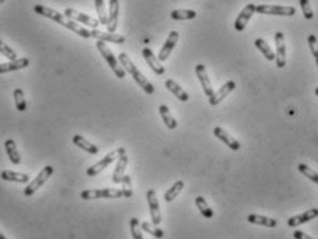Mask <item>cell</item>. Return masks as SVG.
<instances>
[{
    "mask_svg": "<svg viewBox=\"0 0 318 239\" xmlns=\"http://www.w3.org/2000/svg\"><path fill=\"white\" fill-rule=\"evenodd\" d=\"M119 62H121V65L125 68V71L133 76V79L136 80V83L141 87L145 93L154 94V92H155V87L152 86V83H151V82H149V80L147 79V78H145V76H144L138 69H137V67L133 64V61L129 58L128 54L126 53L119 54Z\"/></svg>",
    "mask_w": 318,
    "mask_h": 239,
    "instance_id": "obj_1",
    "label": "cell"
},
{
    "mask_svg": "<svg viewBox=\"0 0 318 239\" xmlns=\"http://www.w3.org/2000/svg\"><path fill=\"white\" fill-rule=\"evenodd\" d=\"M95 46H97V50H98L100 54L102 55V58L107 61V64L109 65V68L112 69V72L115 73V76H118L119 79H123V78L126 76V72H125V69L122 68V65H119V62H118V60H116V57L112 54V51L109 50L108 46H107V43H105V42H101V40H97Z\"/></svg>",
    "mask_w": 318,
    "mask_h": 239,
    "instance_id": "obj_2",
    "label": "cell"
},
{
    "mask_svg": "<svg viewBox=\"0 0 318 239\" xmlns=\"http://www.w3.org/2000/svg\"><path fill=\"white\" fill-rule=\"evenodd\" d=\"M125 153H126V149H125L123 146L118 148V149L112 151V152L107 153V155H105L100 162H97L95 165L89 167L88 170H86V176H89V177H94V176H97V174H100L104 169H107L112 162H115V160L119 159V158H121L122 155H125Z\"/></svg>",
    "mask_w": 318,
    "mask_h": 239,
    "instance_id": "obj_3",
    "label": "cell"
},
{
    "mask_svg": "<svg viewBox=\"0 0 318 239\" xmlns=\"http://www.w3.org/2000/svg\"><path fill=\"white\" fill-rule=\"evenodd\" d=\"M81 198L83 200L90 199H116L123 198L122 190L115 188H102V190H85L81 192Z\"/></svg>",
    "mask_w": 318,
    "mask_h": 239,
    "instance_id": "obj_4",
    "label": "cell"
},
{
    "mask_svg": "<svg viewBox=\"0 0 318 239\" xmlns=\"http://www.w3.org/2000/svg\"><path fill=\"white\" fill-rule=\"evenodd\" d=\"M53 173H54V169L53 166H45L42 169V172L35 177L27 187H25V190H24V193L27 195V196H31V195H34L39 188H41L46 181H47L51 176H53Z\"/></svg>",
    "mask_w": 318,
    "mask_h": 239,
    "instance_id": "obj_5",
    "label": "cell"
},
{
    "mask_svg": "<svg viewBox=\"0 0 318 239\" xmlns=\"http://www.w3.org/2000/svg\"><path fill=\"white\" fill-rule=\"evenodd\" d=\"M255 13L266 14V15H284L292 17L296 14V8L292 6H274V4H259Z\"/></svg>",
    "mask_w": 318,
    "mask_h": 239,
    "instance_id": "obj_6",
    "label": "cell"
},
{
    "mask_svg": "<svg viewBox=\"0 0 318 239\" xmlns=\"http://www.w3.org/2000/svg\"><path fill=\"white\" fill-rule=\"evenodd\" d=\"M64 15L68 17V18H71L75 22H81V24H85V25H88V27L93 28V29H97V27L100 25V21L94 20V18H91L90 15H86V14L79 13V11H76L74 8H71V7H68L64 10Z\"/></svg>",
    "mask_w": 318,
    "mask_h": 239,
    "instance_id": "obj_7",
    "label": "cell"
},
{
    "mask_svg": "<svg viewBox=\"0 0 318 239\" xmlns=\"http://www.w3.org/2000/svg\"><path fill=\"white\" fill-rule=\"evenodd\" d=\"M274 42H275V62L278 68H282L286 65V46H285V36L282 32H275L274 35Z\"/></svg>",
    "mask_w": 318,
    "mask_h": 239,
    "instance_id": "obj_8",
    "label": "cell"
},
{
    "mask_svg": "<svg viewBox=\"0 0 318 239\" xmlns=\"http://www.w3.org/2000/svg\"><path fill=\"white\" fill-rule=\"evenodd\" d=\"M34 11L36 14H41L43 17H47L51 21H54L57 24H60L62 27H67L68 20L65 18V15H62L61 13H58V11H55L53 8H50V7L46 6H42V4H36L34 8Z\"/></svg>",
    "mask_w": 318,
    "mask_h": 239,
    "instance_id": "obj_9",
    "label": "cell"
},
{
    "mask_svg": "<svg viewBox=\"0 0 318 239\" xmlns=\"http://www.w3.org/2000/svg\"><path fill=\"white\" fill-rule=\"evenodd\" d=\"M147 200H148L149 213H151L152 224L159 226L161 221H162V216H161V210H159V202H158V198H156V192L154 190H148V192H147Z\"/></svg>",
    "mask_w": 318,
    "mask_h": 239,
    "instance_id": "obj_10",
    "label": "cell"
},
{
    "mask_svg": "<svg viewBox=\"0 0 318 239\" xmlns=\"http://www.w3.org/2000/svg\"><path fill=\"white\" fill-rule=\"evenodd\" d=\"M255 10H256V6L253 3H249V4H246L244 7V10L239 13L237 20H235V24H234V28H235L237 32H244L248 21L251 20V17L255 14Z\"/></svg>",
    "mask_w": 318,
    "mask_h": 239,
    "instance_id": "obj_11",
    "label": "cell"
},
{
    "mask_svg": "<svg viewBox=\"0 0 318 239\" xmlns=\"http://www.w3.org/2000/svg\"><path fill=\"white\" fill-rule=\"evenodd\" d=\"M179 38H180V35L177 31H172L168 36V39L165 42V45L161 48V51L158 54V60L159 61H166L169 58L170 53L173 51V48L176 47L177 42H179Z\"/></svg>",
    "mask_w": 318,
    "mask_h": 239,
    "instance_id": "obj_12",
    "label": "cell"
},
{
    "mask_svg": "<svg viewBox=\"0 0 318 239\" xmlns=\"http://www.w3.org/2000/svg\"><path fill=\"white\" fill-rule=\"evenodd\" d=\"M318 217V209L317 207H313V209H309V210H306L305 213H302V214H298V216H293L291 219L288 220V227H291V228H295V227L302 226V224H306V223H309V221H312V220L317 219Z\"/></svg>",
    "mask_w": 318,
    "mask_h": 239,
    "instance_id": "obj_13",
    "label": "cell"
},
{
    "mask_svg": "<svg viewBox=\"0 0 318 239\" xmlns=\"http://www.w3.org/2000/svg\"><path fill=\"white\" fill-rule=\"evenodd\" d=\"M195 73L196 76H198V79H199V83H201V86L203 89V93L206 94V97H212L213 94H215V90H213V87H212V83H210L209 76H208V72H206V68L203 64H198L195 67Z\"/></svg>",
    "mask_w": 318,
    "mask_h": 239,
    "instance_id": "obj_14",
    "label": "cell"
},
{
    "mask_svg": "<svg viewBox=\"0 0 318 239\" xmlns=\"http://www.w3.org/2000/svg\"><path fill=\"white\" fill-rule=\"evenodd\" d=\"M118 18H119V0H109L107 31L111 34H115L116 28H118Z\"/></svg>",
    "mask_w": 318,
    "mask_h": 239,
    "instance_id": "obj_15",
    "label": "cell"
},
{
    "mask_svg": "<svg viewBox=\"0 0 318 239\" xmlns=\"http://www.w3.org/2000/svg\"><path fill=\"white\" fill-rule=\"evenodd\" d=\"M141 53H142V57H144V60L147 61V64L149 65V68H151L156 75H163V73H165V67L161 64V61L158 60V57H155V54L152 53V50H151V48L145 47V48H142Z\"/></svg>",
    "mask_w": 318,
    "mask_h": 239,
    "instance_id": "obj_16",
    "label": "cell"
},
{
    "mask_svg": "<svg viewBox=\"0 0 318 239\" xmlns=\"http://www.w3.org/2000/svg\"><path fill=\"white\" fill-rule=\"evenodd\" d=\"M235 86H237V85H235V82H234V80H228V82H226L223 86L220 87V90L216 92V93L213 94V96L209 98L210 105L212 106L217 105V104H219L222 100H224V98H226L231 92H234Z\"/></svg>",
    "mask_w": 318,
    "mask_h": 239,
    "instance_id": "obj_17",
    "label": "cell"
},
{
    "mask_svg": "<svg viewBox=\"0 0 318 239\" xmlns=\"http://www.w3.org/2000/svg\"><path fill=\"white\" fill-rule=\"evenodd\" d=\"M91 38H94L95 40H101V42H108V43H116V45H123L125 43V36L118 34H111V32H102L98 29H93L90 31Z\"/></svg>",
    "mask_w": 318,
    "mask_h": 239,
    "instance_id": "obj_18",
    "label": "cell"
},
{
    "mask_svg": "<svg viewBox=\"0 0 318 239\" xmlns=\"http://www.w3.org/2000/svg\"><path fill=\"white\" fill-rule=\"evenodd\" d=\"M213 134H215L222 143H224L226 145L228 146L230 149H232V151H238V149L241 148V144L238 143V140L234 139L231 134L227 133L222 127H215V129H213Z\"/></svg>",
    "mask_w": 318,
    "mask_h": 239,
    "instance_id": "obj_19",
    "label": "cell"
},
{
    "mask_svg": "<svg viewBox=\"0 0 318 239\" xmlns=\"http://www.w3.org/2000/svg\"><path fill=\"white\" fill-rule=\"evenodd\" d=\"M27 67H29V60L24 57V58H18V60L15 61L0 64V73L14 72V71H20V69H24V68Z\"/></svg>",
    "mask_w": 318,
    "mask_h": 239,
    "instance_id": "obj_20",
    "label": "cell"
},
{
    "mask_svg": "<svg viewBox=\"0 0 318 239\" xmlns=\"http://www.w3.org/2000/svg\"><path fill=\"white\" fill-rule=\"evenodd\" d=\"M129 159L128 156H126V153L122 155L119 159H118V163H116L115 170H114V174H112V183L114 184H121L122 183L123 176H125V170H126V167H128Z\"/></svg>",
    "mask_w": 318,
    "mask_h": 239,
    "instance_id": "obj_21",
    "label": "cell"
},
{
    "mask_svg": "<svg viewBox=\"0 0 318 239\" xmlns=\"http://www.w3.org/2000/svg\"><path fill=\"white\" fill-rule=\"evenodd\" d=\"M248 221L251 224H256V226H263L267 227V228H274V227L278 226V220L271 219V217H266V216H262V214H249L248 216Z\"/></svg>",
    "mask_w": 318,
    "mask_h": 239,
    "instance_id": "obj_22",
    "label": "cell"
},
{
    "mask_svg": "<svg viewBox=\"0 0 318 239\" xmlns=\"http://www.w3.org/2000/svg\"><path fill=\"white\" fill-rule=\"evenodd\" d=\"M165 87L169 90L170 93L173 94V96H176L177 98L180 101H183V102H185V101H188V98H190V96H188V93L187 92H184L183 89L180 87V85L179 83H176L173 79H168L166 82H165Z\"/></svg>",
    "mask_w": 318,
    "mask_h": 239,
    "instance_id": "obj_23",
    "label": "cell"
},
{
    "mask_svg": "<svg viewBox=\"0 0 318 239\" xmlns=\"http://www.w3.org/2000/svg\"><path fill=\"white\" fill-rule=\"evenodd\" d=\"M72 143H74L76 146H79L81 149L86 151L88 153H91V155H97V153H98V148H97L93 143L88 141L85 137H82V136H79V134L74 136Z\"/></svg>",
    "mask_w": 318,
    "mask_h": 239,
    "instance_id": "obj_24",
    "label": "cell"
},
{
    "mask_svg": "<svg viewBox=\"0 0 318 239\" xmlns=\"http://www.w3.org/2000/svg\"><path fill=\"white\" fill-rule=\"evenodd\" d=\"M1 180L4 181H14V183H21V184H25L29 181V176L25 173H17L13 170H3L0 174Z\"/></svg>",
    "mask_w": 318,
    "mask_h": 239,
    "instance_id": "obj_25",
    "label": "cell"
},
{
    "mask_svg": "<svg viewBox=\"0 0 318 239\" xmlns=\"http://www.w3.org/2000/svg\"><path fill=\"white\" fill-rule=\"evenodd\" d=\"M4 148H6L7 156H8L10 162L13 165H20L21 156L20 153H18V149H17V145H15L14 140H6L4 141Z\"/></svg>",
    "mask_w": 318,
    "mask_h": 239,
    "instance_id": "obj_26",
    "label": "cell"
},
{
    "mask_svg": "<svg viewBox=\"0 0 318 239\" xmlns=\"http://www.w3.org/2000/svg\"><path fill=\"white\" fill-rule=\"evenodd\" d=\"M159 113H161L163 123L166 125V127H168L169 130H175L177 127V120L175 119L173 115L170 113L169 108L166 105H161L159 106Z\"/></svg>",
    "mask_w": 318,
    "mask_h": 239,
    "instance_id": "obj_27",
    "label": "cell"
},
{
    "mask_svg": "<svg viewBox=\"0 0 318 239\" xmlns=\"http://www.w3.org/2000/svg\"><path fill=\"white\" fill-rule=\"evenodd\" d=\"M183 188H184V181H182V180L176 181V183H175V184L170 187L169 190L165 192V195H163L165 202H173V200L176 199L177 196H179V193L183 191Z\"/></svg>",
    "mask_w": 318,
    "mask_h": 239,
    "instance_id": "obj_28",
    "label": "cell"
},
{
    "mask_svg": "<svg viewBox=\"0 0 318 239\" xmlns=\"http://www.w3.org/2000/svg\"><path fill=\"white\" fill-rule=\"evenodd\" d=\"M255 46L262 51L264 57L267 58L269 61H275V53L271 50V47L267 45V42L263 39H256L255 40Z\"/></svg>",
    "mask_w": 318,
    "mask_h": 239,
    "instance_id": "obj_29",
    "label": "cell"
},
{
    "mask_svg": "<svg viewBox=\"0 0 318 239\" xmlns=\"http://www.w3.org/2000/svg\"><path fill=\"white\" fill-rule=\"evenodd\" d=\"M195 205L196 207L199 209V212H201V214H202L205 219H212V217H213L215 213L210 209V206L208 205V202H206V199H205L203 196H196Z\"/></svg>",
    "mask_w": 318,
    "mask_h": 239,
    "instance_id": "obj_30",
    "label": "cell"
},
{
    "mask_svg": "<svg viewBox=\"0 0 318 239\" xmlns=\"http://www.w3.org/2000/svg\"><path fill=\"white\" fill-rule=\"evenodd\" d=\"M172 20L175 21H185V20H192L195 18L196 13L194 10H173L170 13Z\"/></svg>",
    "mask_w": 318,
    "mask_h": 239,
    "instance_id": "obj_31",
    "label": "cell"
},
{
    "mask_svg": "<svg viewBox=\"0 0 318 239\" xmlns=\"http://www.w3.org/2000/svg\"><path fill=\"white\" fill-rule=\"evenodd\" d=\"M69 31H72V32H75V34H78L79 36H82V38H85V39H89V38H91V34H90V31H88L85 27H82V25H79L78 22H75V21H68L67 27Z\"/></svg>",
    "mask_w": 318,
    "mask_h": 239,
    "instance_id": "obj_32",
    "label": "cell"
},
{
    "mask_svg": "<svg viewBox=\"0 0 318 239\" xmlns=\"http://www.w3.org/2000/svg\"><path fill=\"white\" fill-rule=\"evenodd\" d=\"M298 170L305 177H307V179L310 180V181H313V183H316L318 186V173L314 172L312 167L309 166V165H306V163H299L298 165Z\"/></svg>",
    "mask_w": 318,
    "mask_h": 239,
    "instance_id": "obj_33",
    "label": "cell"
},
{
    "mask_svg": "<svg viewBox=\"0 0 318 239\" xmlns=\"http://www.w3.org/2000/svg\"><path fill=\"white\" fill-rule=\"evenodd\" d=\"M14 101H15V108L20 112H25L27 111V101H25V96L21 89H15L14 90Z\"/></svg>",
    "mask_w": 318,
    "mask_h": 239,
    "instance_id": "obj_34",
    "label": "cell"
},
{
    "mask_svg": "<svg viewBox=\"0 0 318 239\" xmlns=\"http://www.w3.org/2000/svg\"><path fill=\"white\" fill-rule=\"evenodd\" d=\"M95 4V11L98 14V21L101 25L107 27V22H108V15L105 11V4H104V0H94Z\"/></svg>",
    "mask_w": 318,
    "mask_h": 239,
    "instance_id": "obj_35",
    "label": "cell"
},
{
    "mask_svg": "<svg viewBox=\"0 0 318 239\" xmlns=\"http://www.w3.org/2000/svg\"><path fill=\"white\" fill-rule=\"evenodd\" d=\"M141 230L158 239H161L165 237V233H163L161 228H158V227H155V224H151V223H147V221L141 223Z\"/></svg>",
    "mask_w": 318,
    "mask_h": 239,
    "instance_id": "obj_36",
    "label": "cell"
},
{
    "mask_svg": "<svg viewBox=\"0 0 318 239\" xmlns=\"http://www.w3.org/2000/svg\"><path fill=\"white\" fill-rule=\"evenodd\" d=\"M130 231H132L133 239H144V237H142L141 224H140L138 219L133 217V219L130 220Z\"/></svg>",
    "mask_w": 318,
    "mask_h": 239,
    "instance_id": "obj_37",
    "label": "cell"
},
{
    "mask_svg": "<svg viewBox=\"0 0 318 239\" xmlns=\"http://www.w3.org/2000/svg\"><path fill=\"white\" fill-rule=\"evenodd\" d=\"M121 184L123 186V198H132L133 196V190H132V179H130V176H123Z\"/></svg>",
    "mask_w": 318,
    "mask_h": 239,
    "instance_id": "obj_38",
    "label": "cell"
},
{
    "mask_svg": "<svg viewBox=\"0 0 318 239\" xmlns=\"http://www.w3.org/2000/svg\"><path fill=\"white\" fill-rule=\"evenodd\" d=\"M307 42H309V47H310V51L314 55V58H316V62H317V67H318V40L317 38L314 36V35H310L309 38H307Z\"/></svg>",
    "mask_w": 318,
    "mask_h": 239,
    "instance_id": "obj_39",
    "label": "cell"
},
{
    "mask_svg": "<svg viewBox=\"0 0 318 239\" xmlns=\"http://www.w3.org/2000/svg\"><path fill=\"white\" fill-rule=\"evenodd\" d=\"M0 53L3 54L4 57H7L10 61H15L17 60V54L14 53L13 50L10 48V47L7 46L6 43H3L1 40H0Z\"/></svg>",
    "mask_w": 318,
    "mask_h": 239,
    "instance_id": "obj_40",
    "label": "cell"
},
{
    "mask_svg": "<svg viewBox=\"0 0 318 239\" xmlns=\"http://www.w3.org/2000/svg\"><path fill=\"white\" fill-rule=\"evenodd\" d=\"M300 7L303 10V15H305L306 20H313L314 18V13H313L312 6H310L309 0H300Z\"/></svg>",
    "mask_w": 318,
    "mask_h": 239,
    "instance_id": "obj_41",
    "label": "cell"
},
{
    "mask_svg": "<svg viewBox=\"0 0 318 239\" xmlns=\"http://www.w3.org/2000/svg\"><path fill=\"white\" fill-rule=\"evenodd\" d=\"M293 238L295 239H316V238H313V237H310V235L305 234L303 231H295V233H293Z\"/></svg>",
    "mask_w": 318,
    "mask_h": 239,
    "instance_id": "obj_42",
    "label": "cell"
},
{
    "mask_svg": "<svg viewBox=\"0 0 318 239\" xmlns=\"http://www.w3.org/2000/svg\"><path fill=\"white\" fill-rule=\"evenodd\" d=\"M0 239H7V238H6V237H4V235H3V234L0 233Z\"/></svg>",
    "mask_w": 318,
    "mask_h": 239,
    "instance_id": "obj_43",
    "label": "cell"
},
{
    "mask_svg": "<svg viewBox=\"0 0 318 239\" xmlns=\"http://www.w3.org/2000/svg\"><path fill=\"white\" fill-rule=\"evenodd\" d=\"M316 94H317V97H318V87H317V89H316Z\"/></svg>",
    "mask_w": 318,
    "mask_h": 239,
    "instance_id": "obj_44",
    "label": "cell"
},
{
    "mask_svg": "<svg viewBox=\"0 0 318 239\" xmlns=\"http://www.w3.org/2000/svg\"><path fill=\"white\" fill-rule=\"evenodd\" d=\"M4 1H6V0H0V4H1V3H4Z\"/></svg>",
    "mask_w": 318,
    "mask_h": 239,
    "instance_id": "obj_45",
    "label": "cell"
}]
</instances>
